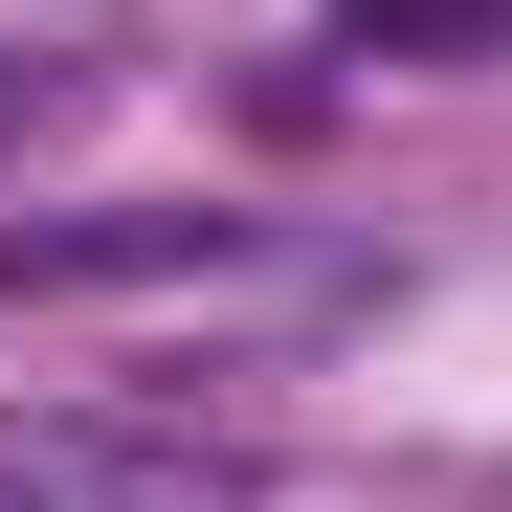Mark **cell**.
<instances>
[{
    "label": "cell",
    "instance_id": "1",
    "mask_svg": "<svg viewBox=\"0 0 512 512\" xmlns=\"http://www.w3.org/2000/svg\"><path fill=\"white\" fill-rule=\"evenodd\" d=\"M0 512H268V446L156 401H23L0 423Z\"/></svg>",
    "mask_w": 512,
    "mask_h": 512
},
{
    "label": "cell",
    "instance_id": "2",
    "mask_svg": "<svg viewBox=\"0 0 512 512\" xmlns=\"http://www.w3.org/2000/svg\"><path fill=\"white\" fill-rule=\"evenodd\" d=\"M334 45H357V67H490L512 0H334Z\"/></svg>",
    "mask_w": 512,
    "mask_h": 512
},
{
    "label": "cell",
    "instance_id": "3",
    "mask_svg": "<svg viewBox=\"0 0 512 512\" xmlns=\"http://www.w3.org/2000/svg\"><path fill=\"white\" fill-rule=\"evenodd\" d=\"M0 134H23V90H0Z\"/></svg>",
    "mask_w": 512,
    "mask_h": 512
}]
</instances>
